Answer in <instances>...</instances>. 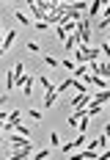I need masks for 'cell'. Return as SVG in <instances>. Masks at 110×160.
I'll return each instance as SVG.
<instances>
[{"label":"cell","mask_w":110,"mask_h":160,"mask_svg":"<svg viewBox=\"0 0 110 160\" xmlns=\"http://www.w3.org/2000/svg\"><path fill=\"white\" fill-rule=\"evenodd\" d=\"M77 33H80V39H83V44L88 47V42H91V22H88V19H80Z\"/></svg>","instance_id":"cell-1"},{"label":"cell","mask_w":110,"mask_h":160,"mask_svg":"<svg viewBox=\"0 0 110 160\" xmlns=\"http://www.w3.org/2000/svg\"><path fill=\"white\" fill-rule=\"evenodd\" d=\"M94 99H91V94H77V97H72V108L74 111H83V108H88Z\"/></svg>","instance_id":"cell-2"},{"label":"cell","mask_w":110,"mask_h":160,"mask_svg":"<svg viewBox=\"0 0 110 160\" xmlns=\"http://www.w3.org/2000/svg\"><path fill=\"white\" fill-rule=\"evenodd\" d=\"M85 144V135H83V132H80L77 138H74V141H66V144L61 146V152H66V155H72V152H74V149H80V146Z\"/></svg>","instance_id":"cell-3"},{"label":"cell","mask_w":110,"mask_h":160,"mask_svg":"<svg viewBox=\"0 0 110 160\" xmlns=\"http://www.w3.org/2000/svg\"><path fill=\"white\" fill-rule=\"evenodd\" d=\"M8 141H11V149H25V146L33 144V141H28V138H25V135H19V132H11V138H8Z\"/></svg>","instance_id":"cell-4"},{"label":"cell","mask_w":110,"mask_h":160,"mask_svg":"<svg viewBox=\"0 0 110 160\" xmlns=\"http://www.w3.org/2000/svg\"><path fill=\"white\" fill-rule=\"evenodd\" d=\"M31 155H33V144L25 149H11V160H28Z\"/></svg>","instance_id":"cell-5"},{"label":"cell","mask_w":110,"mask_h":160,"mask_svg":"<svg viewBox=\"0 0 110 160\" xmlns=\"http://www.w3.org/2000/svg\"><path fill=\"white\" fill-rule=\"evenodd\" d=\"M99 14H105V3H102V0H94V3L88 6V17H99Z\"/></svg>","instance_id":"cell-6"},{"label":"cell","mask_w":110,"mask_h":160,"mask_svg":"<svg viewBox=\"0 0 110 160\" xmlns=\"http://www.w3.org/2000/svg\"><path fill=\"white\" fill-rule=\"evenodd\" d=\"M108 135H105V132H102V135H99V138H94V141H91V144H88V149H94V152H99V149H102V146H108Z\"/></svg>","instance_id":"cell-7"},{"label":"cell","mask_w":110,"mask_h":160,"mask_svg":"<svg viewBox=\"0 0 110 160\" xmlns=\"http://www.w3.org/2000/svg\"><path fill=\"white\" fill-rule=\"evenodd\" d=\"M55 99H58V86H55L52 91L44 94V108H52V105H55Z\"/></svg>","instance_id":"cell-8"},{"label":"cell","mask_w":110,"mask_h":160,"mask_svg":"<svg viewBox=\"0 0 110 160\" xmlns=\"http://www.w3.org/2000/svg\"><path fill=\"white\" fill-rule=\"evenodd\" d=\"M14 39H17V31L11 28V31L6 33V39H3V52H6V50H11V44H14Z\"/></svg>","instance_id":"cell-9"},{"label":"cell","mask_w":110,"mask_h":160,"mask_svg":"<svg viewBox=\"0 0 110 160\" xmlns=\"http://www.w3.org/2000/svg\"><path fill=\"white\" fill-rule=\"evenodd\" d=\"M72 88H77V94H88V86L83 80H77V78H72Z\"/></svg>","instance_id":"cell-10"},{"label":"cell","mask_w":110,"mask_h":160,"mask_svg":"<svg viewBox=\"0 0 110 160\" xmlns=\"http://www.w3.org/2000/svg\"><path fill=\"white\" fill-rule=\"evenodd\" d=\"M6 122H11L14 127H17V124H22V111H17V108H14V111H11V116H8Z\"/></svg>","instance_id":"cell-11"},{"label":"cell","mask_w":110,"mask_h":160,"mask_svg":"<svg viewBox=\"0 0 110 160\" xmlns=\"http://www.w3.org/2000/svg\"><path fill=\"white\" fill-rule=\"evenodd\" d=\"M94 102H99V105H105V102H110V91L105 88V91H99V94H94Z\"/></svg>","instance_id":"cell-12"},{"label":"cell","mask_w":110,"mask_h":160,"mask_svg":"<svg viewBox=\"0 0 110 160\" xmlns=\"http://www.w3.org/2000/svg\"><path fill=\"white\" fill-rule=\"evenodd\" d=\"M14 19L19 22V25H25V28H33V25H31V19H28V17L22 14V11H14Z\"/></svg>","instance_id":"cell-13"},{"label":"cell","mask_w":110,"mask_h":160,"mask_svg":"<svg viewBox=\"0 0 110 160\" xmlns=\"http://www.w3.org/2000/svg\"><path fill=\"white\" fill-rule=\"evenodd\" d=\"M22 91H25V97H31V94H33V78H31V75H28V80H25Z\"/></svg>","instance_id":"cell-14"},{"label":"cell","mask_w":110,"mask_h":160,"mask_svg":"<svg viewBox=\"0 0 110 160\" xmlns=\"http://www.w3.org/2000/svg\"><path fill=\"white\" fill-rule=\"evenodd\" d=\"M61 66H63V69H66V72H74V69H77L72 58H63V61H61Z\"/></svg>","instance_id":"cell-15"},{"label":"cell","mask_w":110,"mask_h":160,"mask_svg":"<svg viewBox=\"0 0 110 160\" xmlns=\"http://www.w3.org/2000/svg\"><path fill=\"white\" fill-rule=\"evenodd\" d=\"M39 83H41V86H44V91H52V88H55V86H52V83H50V78H44V75H41V78H39Z\"/></svg>","instance_id":"cell-16"},{"label":"cell","mask_w":110,"mask_h":160,"mask_svg":"<svg viewBox=\"0 0 110 160\" xmlns=\"http://www.w3.org/2000/svg\"><path fill=\"white\" fill-rule=\"evenodd\" d=\"M33 158H36V160H50V149H39Z\"/></svg>","instance_id":"cell-17"},{"label":"cell","mask_w":110,"mask_h":160,"mask_svg":"<svg viewBox=\"0 0 110 160\" xmlns=\"http://www.w3.org/2000/svg\"><path fill=\"white\" fill-rule=\"evenodd\" d=\"M99 50H102V61H108V64H110V44H102Z\"/></svg>","instance_id":"cell-18"},{"label":"cell","mask_w":110,"mask_h":160,"mask_svg":"<svg viewBox=\"0 0 110 160\" xmlns=\"http://www.w3.org/2000/svg\"><path fill=\"white\" fill-rule=\"evenodd\" d=\"M99 111H102L99 102H91V105H88V116H94V113H99Z\"/></svg>","instance_id":"cell-19"},{"label":"cell","mask_w":110,"mask_h":160,"mask_svg":"<svg viewBox=\"0 0 110 160\" xmlns=\"http://www.w3.org/2000/svg\"><path fill=\"white\" fill-rule=\"evenodd\" d=\"M44 61H47V66H52V69H55V66H61V61H58V58H55V55H47V58H44Z\"/></svg>","instance_id":"cell-20"},{"label":"cell","mask_w":110,"mask_h":160,"mask_svg":"<svg viewBox=\"0 0 110 160\" xmlns=\"http://www.w3.org/2000/svg\"><path fill=\"white\" fill-rule=\"evenodd\" d=\"M33 31L44 33V31H50V25H47V22H36V25H33Z\"/></svg>","instance_id":"cell-21"},{"label":"cell","mask_w":110,"mask_h":160,"mask_svg":"<svg viewBox=\"0 0 110 160\" xmlns=\"http://www.w3.org/2000/svg\"><path fill=\"white\" fill-rule=\"evenodd\" d=\"M69 88H72V78H69V80H63L61 86H58V94H61V91H69Z\"/></svg>","instance_id":"cell-22"},{"label":"cell","mask_w":110,"mask_h":160,"mask_svg":"<svg viewBox=\"0 0 110 160\" xmlns=\"http://www.w3.org/2000/svg\"><path fill=\"white\" fill-rule=\"evenodd\" d=\"M25 50H31L33 55H36V52H41V47H39V44H36V42H28V47H25Z\"/></svg>","instance_id":"cell-23"},{"label":"cell","mask_w":110,"mask_h":160,"mask_svg":"<svg viewBox=\"0 0 110 160\" xmlns=\"http://www.w3.org/2000/svg\"><path fill=\"white\" fill-rule=\"evenodd\" d=\"M88 6H91V3H83V0H77V3H74V8H77V11H85Z\"/></svg>","instance_id":"cell-24"},{"label":"cell","mask_w":110,"mask_h":160,"mask_svg":"<svg viewBox=\"0 0 110 160\" xmlns=\"http://www.w3.org/2000/svg\"><path fill=\"white\" fill-rule=\"evenodd\" d=\"M85 127H88V116H85V119H83V122L77 124V130H80V132H85Z\"/></svg>","instance_id":"cell-25"},{"label":"cell","mask_w":110,"mask_h":160,"mask_svg":"<svg viewBox=\"0 0 110 160\" xmlns=\"http://www.w3.org/2000/svg\"><path fill=\"white\" fill-rule=\"evenodd\" d=\"M110 25V17H102V19H99V28H108Z\"/></svg>","instance_id":"cell-26"},{"label":"cell","mask_w":110,"mask_h":160,"mask_svg":"<svg viewBox=\"0 0 110 160\" xmlns=\"http://www.w3.org/2000/svg\"><path fill=\"white\" fill-rule=\"evenodd\" d=\"M69 160H85V158H83V152H77V155H72Z\"/></svg>","instance_id":"cell-27"},{"label":"cell","mask_w":110,"mask_h":160,"mask_svg":"<svg viewBox=\"0 0 110 160\" xmlns=\"http://www.w3.org/2000/svg\"><path fill=\"white\" fill-rule=\"evenodd\" d=\"M108 44H110V39H108Z\"/></svg>","instance_id":"cell-28"}]
</instances>
